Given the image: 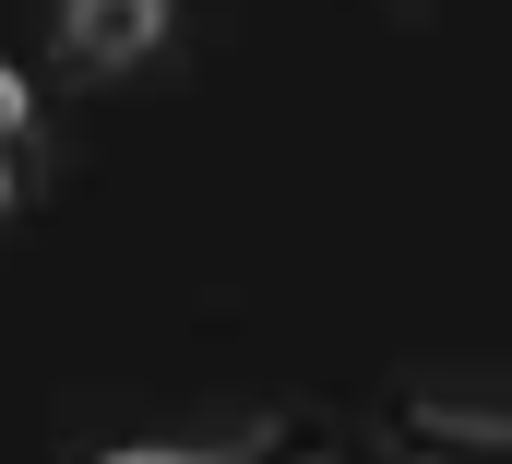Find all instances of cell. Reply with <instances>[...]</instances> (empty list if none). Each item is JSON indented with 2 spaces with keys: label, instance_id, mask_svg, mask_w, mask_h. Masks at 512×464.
<instances>
[{
  "label": "cell",
  "instance_id": "obj_4",
  "mask_svg": "<svg viewBox=\"0 0 512 464\" xmlns=\"http://www.w3.org/2000/svg\"><path fill=\"white\" fill-rule=\"evenodd\" d=\"M0 155H24V84L0 72Z\"/></svg>",
  "mask_w": 512,
  "mask_h": 464
},
{
  "label": "cell",
  "instance_id": "obj_1",
  "mask_svg": "<svg viewBox=\"0 0 512 464\" xmlns=\"http://www.w3.org/2000/svg\"><path fill=\"white\" fill-rule=\"evenodd\" d=\"M382 441H393V464H512V405L429 381V393H405L382 417Z\"/></svg>",
  "mask_w": 512,
  "mask_h": 464
},
{
  "label": "cell",
  "instance_id": "obj_3",
  "mask_svg": "<svg viewBox=\"0 0 512 464\" xmlns=\"http://www.w3.org/2000/svg\"><path fill=\"white\" fill-rule=\"evenodd\" d=\"M108 464H334V441L310 417H262L239 441H215V453H108Z\"/></svg>",
  "mask_w": 512,
  "mask_h": 464
},
{
  "label": "cell",
  "instance_id": "obj_5",
  "mask_svg": "<svg viewBox=\"0 0 512 464\" xmlns=\"http://www.w3.org/2000/svg\"><path fill=\"white\" fill-rule=\"evenodd\" d=\"M0 203H12V155H0Z\"/></svg>",
  "mask_w": 512,
  "mask_h": 464
},
{
  "label": "cell",
  "instance_id": "obj_2",
  "mask_svg": "<svg viewBox=\"0 0 512 464\" xmlns=\"http://www.w3.org/2000/svg\"><path fill=\"white\" fill-rule=\"evenodd\" d=\"M155 36H167V0H60V48L84 72H131Z\"/></svg>",
  "mask_w": 512,
  "mask_h": 464
}]
</instances>
